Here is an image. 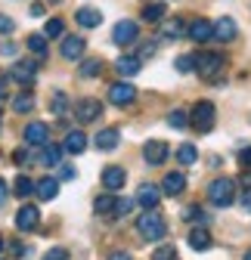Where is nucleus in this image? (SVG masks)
Masks as SVG:
<instances>
[{"label": "nucleus", "mask_w": 251, "mask_h": 260, "mask_svg": "<svg viewBox=\"0 0 251 260\" xmlns=\"http://www.w3.org/2000/svg\"><path fill=\"white\" fill-rule=\"evenodd\" d=\"M137 233L146 239V242H162L168 236V220L159 214V211H143L137 217Z\"/></svg>", "instance_id": "nucleus-1"}, {"label": "nucleus", "mask_w": 251, "mask_h": 260, "mask_svg": "<svg viewBox=\"0 0 251 260\" xmlns=\"http://www.w3.org/2000/svg\"><path fill=\"white\" fill-rule=\"evenodd\" d=\"M208 202H211L214 208H230V205L236 202V183L227 180V177L214 180V183L208 186Z\"/></svg>", "instance_id": "nucleus-2"}, {"label": "nucleus", "mask_w": 251, "mask_h": 260, "mask_svg": "<svg viewBox=\"0 0 251 260\" xmlns=\"http://www.w3.org/2000/svg\"><path fill=\"white\" fill-rule=\"evenodd\" d=\"M214 121H217L214 103H208V100H199V103L193 106V112H190V124L199 130V134H208V130L214 127Z\"/></svg>", "instance_id": "nucleus-3"}, {"label": "nucleus", "mask_w": 251, "mask_h": 260, "mask_svg": "<svg viewBox=\"0 0 251 260\" xmlns=\"http://www.w3.org/2000/svg\"><path fill=\"white\" fill-rule=\"evenodd\" d=\"M224 65H227V59H224L221 53H202V56H199V65H196V72H199L205 81H214L217 75L224 72Z\"/></svg>", "instance_id": "nucleus-4"}, {"label": "nucleus", "mask_w": 251, "mask_h": 260, "mask_svg": "<svg viewBox=\"0 0 251 260\" xmlns=\"http://www.w3.org/2000/svg\"><path fill=\"white\" fill-rule=\"evenodd\" d=\"M137 38H140V25L134 19H121L112 28V44H118V47H131Z\"/></svg>", "instance_id": "nucleus-5"}, {"label": "nucleus", "mask_w": 251, "mask_h": 260, "mask_svg": "<svg viewBox=\"0 0 251 260\" xmlns=\"http://www.w3.org/2000/svg\"><path fill=\"white\" fill-rule=\"evenodd\" d=\"M168 155H171V146H168L165 140H149V143L143 146V158H146V165H152V168L165 165Z\"/></svg>", "instance_id": "nucleus-6"}, {"label": "nucleus", "mask_w": 251, "mask_h": 260, "mask_svg": "<svg viewBox=\"0 0 251 260\" xmlns=\"http://www.w3.org/2000/svg\"><path fill=\"white\" fill-rule=\"evenodd\" d=\"M38 223H41V208H35V205H22V208L16 211V230H19V233L38 230Z\"/></svg>", "instance_id": "nucleus-7"}, {"label": "nucleus", "mask_w": 251, "mask_h": 260, "mask_svg": "<svg viewBox=\"0 0 251 260\" xmlns=\"http://www.w3.org/2000/svg\"><path fill=\"white\" fill-rule=\"evenodd\" d=\"M186 38L196 41V44L214 41V22H208V19H193L190 25H186Z\"/></svg>", "instance_id": "nucleus-8"}, {"label": "nucleus", "mask_w": 251, "mask_h": 260, "mask_svg": "<svg viewBox=\"0 0 251 260\" xmlns=\"http://www.w3.org/2000/svg\"><path fill=\"white\" fill-rule=\"evenodd\" d=\"M137 100V87H131L128 81H118L109 87V103L112 106H131Z\"/></svg>", "instance_id": "nucleus-9"}, {"label": "nucleus", "mask_w": 251, "mask_h": 260, "mask_svg": "<svg viewBox=\"0 0 251 260\" xmlns=\"http://www.w3.org/2000/svg\"><path fill=\"white\" fill-rule=\"evenodd\" d=\"M239 38V25H236V19H230V16H221L214 22V41H221V44H233Z\"/></svg>", "instance_id": "nucleus-10"}, {"label": "nucleus", "mask_w": 251, "mask_h": 260, "mask_svg": "<svg viewBox=\"0 0 251 260\" xmlns=\"http://www.w3.org/2000/svg\"><path fill=\"white\" fill-rule=\"evenodd\" d=\"M10 78L19 81V84H25V87H31V84H35V78H38V62H31V59H25V62H13Z\"/></svg>", "instance_id": "nucleus-11"}, {"label": "nucleus", "mask_w": 251, "mask_h": 260, "mask_svg": "<svg viewBox=\"0 0 251 260\" xmlns=\"http://www.w3.org/2000/svg\"><path fill=\"white\" fill-rule=\"evenodd\" d=\"M84 50H87V41H84L81 35H66V38H62V47H59L62 59H69V62L81 59V56H84Z\"/></svg>", "instance_id": "nucleus-12"}, {"label": "nucleus", "mask_w": 251, "mask_h": 260, "mask_svg": "<svg viewBox=\"0 0 251 260\" xmlns=\"http://www.w3.org/2000/svg\"><path fill=\"white\" fill-rule=\"evenodd\" d=\"M25 143L35 146V149L47 146V143H50V127H47L44 121H31V124L25 127Z\"/></svg>", "instance_id": "nucleus-13"}, {"label": "nucleus", "mask_w": 251, "mask_h": 260, "mask_svg": "<svg viewBox=\"0 0 251 260\" xmlns=\"http://www.w3.org/2000/svg\"><path fill=\"white\" fill-rule=\"evenodd\" d=\"M159 202H162V189H159V186L143 183V186L137 189V205H140L143 211H155V208H159Z\"/></svg>", "instance_id": "nucleus-14"}, {"label": "nucleus", "mask_w": 251, "mask_h": 260, "mask_svg": "<svg viewBox=\"0 0 251 260\" xmlns=\"http://www.w3.org/2000/svg\"><path fill=\"white\" fill-rule=\"evenodd\" d=\"M100 115H103V103H100V100H90V96H87V100H81V103L75 106V118H78L81 124L97 121Z\"/></svg>", "instance_id": "nucleus-15"}, {"label": "nucleus", "mask_w": 251, "mask_h": 260, "mask_svg": "<svg viewBox=\"0 0 251 260\" xmlns=\"http://www.w3.org/2000/svg\"><path fill=\"white\" fill-rule=\"evenodd\" d=\"M84 149H87V134H84V130H69V134H66V143H62V152L81 155Z\"/></svg>", "instance_id": "nucleus-16"}, {"label": "nucleus", "mask_w": 251, "mask_h": 260, "mask_svg": "<svg viewBox=\"0 0 251 260\" xmlns=\"http://www.w3.org/2000/svg\"><path fill=\"white\" fill-rule=\"evenodd\" d=\"M35 192H38L41 202H53L56 195H59V180L56 177H44V180L35 183Z\"/></svg>", "instance_id": "nucleus-17"}, {"label": "nucleus", "mask_w": 251, "mask_h": 260, "mask_svg": "<svg viewBox=\"0 0 251 260\" xmlns=\"http://www.w3.org/2000/svg\"><path fill=\"white\" fill-rule=\"evenodd\" d=\"M162 38H168V41H180V38H186V22L177 19V16L165 19V25H162Z\"/></svg>", "instance_id": "nucleus-18"}, {"label": "nucleus", "mask_w": 251, "mask_h": 260, "mask_svg": "<svg viewBox=\"0 0 251 260\" xmlns=\"http://www.w3.org/2000/svg\"><path fill=\"white\" fill-rule=\"evenodd\" d=\"M118 143H121V134H118L115 127H106V130H100V134H97V140H93V146H97V149H103V152H112Z\"/></svg>", "instance_id": "nucleus-19"}, {"label": "nucleus", "mask_w": 251, "mask_h": 260, "mask_svg": "<svg viewBox=\"0 0 251 260\" xmlns=\"http://www.w3.org/2000/svg\"><path fill=\"white\" fill-rule=\"evenodd\" d=\"M124 180H128V174H124V168H106L103 171V186L109 189V192H118L121 186H124Z\"/></svg>", "instance_id": "nucleus-20"}, {"label": "nucleus", "mask_w": 251, "mask_h": 260, "mask_svg": "<svg viewBox=\"0 0 251 260\" xmlns=\"http://www.w3.org/2000/svg\"><path fill=\"white\" fill-rule=\"evenodd\" d=\"M75 22H78L81 28H97V25L103 22V13L93 10V7H81V10L75 13Z\"/></svg>", "instance_id": "nucleus-21"}, {"label": "nucleus", "mask_w": 251, "mask_h": 260, "mask_svg": "<svg viewBox=\"0 0 251 260\" xmlns=\"http://www.w3.org/2000/svg\"><path fill=\"white\" fill-rule=\"evenodd\" d=\"M38 161H41V165H47V168H56V165H62V146H53V143L41 146V155H38Z\"/></svg>", "instance_id": "nucleus-22"}, {"label": "nucleus", "mask_w": 251, "mask_h": 260, "mask_svg": "<svg viewBox=\"0 0 251 260\" xmlns=\"http://www.w3.org/2000/svg\"><path fill=\"white\" fill-rule=\"evenodd\" d=\"M186 239H190V248H193V251H208V248H211V236H208L205 226L190 230V236H186Z\"/></svg>", "instance_id": "nucleus-23"}, {"label": "nucleus", "mask_w": 251, "mask_h": 260, "mask_svg": "<svg viewBox=\"0 0 251 260\" xmlns=\"http://www.w3.org/2000/svg\"><path fill=\"white\" fill-rule=\"evenodd\" d=\"M183 186H186V177H183L180 171H174V174H165L162 192H165V195H180V192H183Z\"/></svg>", "instance_id": "nucleus-24"}, {"label": "nucleus", "mask_w": 251, "mask_h": 260, "mask_svg": "<svg viewBox=\"0 0 251 260\" xmlns=\"http://www.w3.org/2000/svg\"><path fill=\"white\" fill-rule=\"evenodd\" d=\"M140 65H143V62H140L137 56H121V59L115 62V69H118L124 78H134V75L140 72Z\"/></svg>", "instance_id": "nucleus-25"}, {"label": "nucleus", "mask_w": 251, "mask_h": 260, "mask_svg": "<svg viewBox=\"0 0 251 260\" xmlns=\"http://www.w3.org/2000/svg\"><path fill=\"white\" fill-rule=\"evenodd\" d=\"M165 13H168L165 0H159V4H146V7H143V22H162Z\"/></svg>", "instance_id": "nucleus-26"}, {"label": "nucleus", "mask_w": 251, "mask_h": 260, "mask_svg": "<svg viewBox=\"0 0 251 260\" xmlns=\"http://www.w3.org/2000/svg\"><path fill=\"white\" fill-rule=\"evenodd\" d=\"M177 161H180L183 168H190V165H196V161H199V149H196L193 143H183V146L177 149Z\"/></svg>", "instance_id": "nucleus-27"}, {"label": "nucleus", "mask_w": 251, "mask_h": 260, "mask_svg": "<svg viewBox=\"0 0 251 260\" xmlns=\"http://www.w3.org/2000/svg\"><path fill=\"white\" fill-rule=\"evenodd\" d=\"M31 109H35V93H31V90H25V93L13 96V112L25 115V112H31Z\"/></svg>", "instance_id": "nucleus-28"}, {"label": "nucleus", "mask_w": 251, "mask_h": 260, "mask_svg": "<svg viewBox=\"0 0 251 260\" xmlns=\"http://www.w3.org/2000/svg\"><path fill=\"white\" fill-rule=\"evenodd\" d=\"M183 220H186V223H199V226H205L211 217L205 214V208H202V205H190V208L183 211Z\"/></svg>", "instance_id": "nucleus-29"}, {"label": "nucleus", "mask_w": 251, "mask_h": 260, "mask_svg": "<svg viewBox=\"0 0 251 260\" xmlns=\"http://www.w3.org/2000/svg\"><path fill=\"white\" fill-rule=\"evenodd\" d=\"M196 65H199V56H190V53H183V56H177L174 69H177L180 75H186V72H196Z\"/></svg>", "instance_id": "nucleus-30"}, {"label": "nucleus", "mask_w": 251, "mask_h": 260, "mask_svg": "<svg viewBox=\"0 0 251 260\" xmlns=\"http://www.w3.org/2000/svg\"><path fill=\"white\" fill-rule=\"evenodd\" d=\"M50 112H53V115H59V118L69 112V96L62 93V90H59V93H53V100H50Z\"/></svg>", "instance_id": "nucleus-31"}, {"label": "nucleus", "mask_w": 251, "mask_h": 260, "mask_svg": "<svg viewBox=\"0 0 251 260\" xmlns=\"http://www.w3.org/2000/svg\"><path fill=\"white\" fill-rule=\"evenodd\" d=\"M44 38H66V22H62V19H50L44 25Z\"/></svg>", "instance_id": "nucleus-32"}, {"label": "nucleus", "mask_w": 251, "mask_h": 260, "mask_svg": "<svg viewBox=\"0 0 251 260\" xmlns=\"http://www.w3.org/2000/svg\"><path fill=\"white\" fill-rule=\"evenodd\" d=\"M168 124H171L174 130H183L186 124H190V112H186V109H174V112L168 115Z\"/></svg>", "instance_id": "nucleus-33"}, {"label": "nucleus", "mask_w": 251, "mask_h": 260, "mask_svg": "<svg viewBox=\"0 0 251 260\" xmlns=\"http://www.w3.org/2000/svg\"><path fill=\"white\" fill-rule=\"evenodd\" d=\"M28 50L44 59V56H47V38H44V35H31V38H28Z\"/></svg>", "instance_id": "nucleus-34"}, {"label": "nucleus", "mask_w": 251, "mask_h": 260, "mask_svg": "<svg viewBox=\"0 0 251 260\" xmlns=\"http://www.w3.org/2000/svg\"><path fill=\"white\" fill-rule=\"evenodd\" d=\"M103 72V62L100 59H87V62H81V78H97Z\"/></svg>", "instance_id": "nucleus-35"}, {"label": "nucleus", "mask_w": 251, "mask_h": 260, "mask_svg": "<svg viewBox=\"0 0 251 260\" xmlns=\"http://www.w3.org/2000/svg\"><path fill=\"white\" fill-rule=\"evenodd\" d=\"M93 208H97V214H112L115 211V195H100V199L93 202Z\"/></svg>", "instance_id": "nucleus-36"}, {"label": "nucleus", "mask_w": 251, "mask_h": 260, "mask_svg": "<svg viewBox=\"0 0 251 260\" xmlns=\"http://www.w3.org/2000/svg\"><path fill=\"white\" fill-rule=\"evenodd\" d=\"M31 192H35V183H31L28 177H16V195L19 199H28Z\"/></svg>", "instance_id": "nucleus-37"}, {"label": "nucleus", "mask_w": 251, "mask_h": 260, "mask_svg": "<svg viewBox=\"0 0 251 260\" xmlns=\"http://www.w3.org/2000/svg\"><path fill=\"white\" fill-rule=\"evenodd\" d=\"M131 208H134V202H131V199H115V211H112V217H128V214H131Z\"/></svg>", "instance_id": "nucleus-38"}, {"label": "nucleus", "mask_w": 251, "mask_h": 260, "mask_svg": "<svg viewBox=\"0 0 251 260\" xmlns=\"http://www.w3.org/2000/svg\"><path fill=\"white\" fill-rule=\"evenodd\" d=\"M152 260H177V251H174V245H165V248H159L152 254Z\"/></svg>", "instance_id": "nucleus-39"}, {"label": "nucleus", "mask_w": 251, "mask_h": 260, "mask_svg": "<svg viewBox=\"0 0 251 260\" xmlns=\"http://www.w3.org/2000/svg\"><path fill=\"white\" fill-rule=\"evenodd\" d=\"M44 260H69V251H66V248H50V251L44 254Z\"/></svg>", "instance_id": "nucleus-40"}, {"label": "nucleus", "mask_w": 251, "mask_h": 260, "mask_svg": "<svg viewBox=\"0 0 251 260\" xmlns=\"http://www.w3.org/2000/svg\"><path fill=\"white\" fill-rule=\"evenodd\" d=\"M16 31V22L10 16H0V35H13Z\"/></svg>", "instance_id": "nucleus-41"}, {"label": "nucleus", "mask_w": 251, "mask_h": 260, "mask_svg": "<svg viewBox=\"0 0 251 260\" xmlns=\"http://www.w3.org/2000/svg\"><path fill=\"white\" fill-rule=\"evenodd\" d=\"M152 53H155V44H152V41H149V44H143V47H140V50H137V59H140V62H143V59H149V56H152Z\"/></svg>", "instance_id": "nucleus-42"}, {"label": "nucleus", "mask_w": 251, "mask_h": 260, "mask_svg": "<svg viewBox=\"0 0 251 260\" xmlns=\"http://www.w3.org/2000/svg\"><path fill=\"white\" fill-rule=\"evenodd\" d=\"M10 75H0V100H7V96H10Z\"/></svg>", "instance_id": "nucleus-43"}, {"label": "nucleus", "mask_w": 251, "mask_h": 260, "mask_svg": "<svg viewBox=\"0 0 251 260\" xmlns=\"http://www.w3.org/2000/svg\"><path fill=\"white\" fill-rule=\"evenodd\" d=\"M13 165H28V152L25 149H16L13 152Z\"/></svg>", "instance_id": "nucleus-44"}, {"label": "nucleus", "mask_w": 251, "mask_h": 260, "mask_svg": "<svg viewBox=\"0 0 251 260\" xmlns=\"http://www.w3.org/2000/svg\"><path fill=\"white\" fill-rule=\"evenodd\" d=\"M239 165H242V168H251V146L239 152Z\"/></svg>", "instance_id": "nucleus-45"}, {"label": "nucleus", "mask_w": 251, "mask_h": 260, "mask_svg": "<svg viewBox=\"0 0 251 260\" xmlns=\"http://www.w3.org/2000/svg\"><path fill=\"white\" fill-rule=\"evenodd\" d=\"M72 177H75V168H69V165L59 168V180H72Z\"/></svg>", "instance_id": "nucleus-46"}, {"label": "nucleus", "mask_w": 251, "mask_h": 260, "mask_svg": "<svg viewBox=\"0 0 251 260\" xmlns=\"http://www.w3.org/2000/svg\"><path fill=\"white\" fill-rule=\"evenodd\" d=\"M239 205H242V208H245V211L251 214V189H248V192L242 195V199H239Z\"/></svg>", "instance_id": "nucleus-47"}, {"label": "nucleus", "mask_w": 251, "mask_h": 260, "mask_svg": "<svg viewBox=\"0 0 251 260\" xmlns=\"http://www.w3.org/2000/svg\"><path fill=\"white\" fill-rule=\"evenodd\" d=\"M109 260H131V254L128 251H115V254H109Z\"/></svg>", "instance_id": "nucleus-48"}, {"label": "nucleus", "mask_w": 251, "mask_h": 260, "mask_svg": "<svg viewBox=\"0 0 251 260\" xmlns=\"http://www.w3.org/2000/svg\"><path fill=\"white\" fill-rule=\"evenodd\" d=\"M7 195H10V189H7V183H4V180H0V205L7 202Z\"/></svg>", "instance_id": "nucleus-49"}, {"label": "nucleus", "mask_w": 251, "mask_h": 260, "mask_svg": "<svg viewBox=\"0 0 251 260\" xmlns=\"http://www.w3.org/2000/svg\"><path fill=\"white\" fill-rule=\"evenodd\" d=\"M0 53H4V56H16V47L13 44H4V47H0Z\"/></svg>", "instance_id": "nucleus-50"}, {"label": "nucleus", "mask_w": 251, "mask_h": 260, "mask_svg": "<svg viewBox=\"0 0 251 260\" xmlns=\"http://www.w3.org/2000/svg\"><path fill=\"white\" fill-rule=\"evenodd\" d=\"M242 186H245V189H251V174H245V177H242Z\"/></svg>", "instance_id": "nucleus-51"}, {"label": "nucleus", "mask_w": 251, "mask_h": 260, "mask_svg": "<svg viewBox=\"0 0 251 260\" xmlns=\"http://www.w3.org/2000/svg\"><path fill=\"white\" fill-rule=\"evenodd\" d=\"M245 260H251V248H248V251H245Z\"/></svg>", "instance_id": "nucleus-52"}, {"label": "nucleus", "mask_w": 251, "mask_h": 260, "mask_svg": "<svg viewBox=\"0 0 251 260\" xmlns=\"http://www.w3.org/2000/svg\"><path fill=\"white\" fill-rule=\"evenodd\" d=\"M4 245H7V242H4V239H0V251H4Z\"/></svg>", "instance_id": "nucleus-53"}, {"label": "nucleus", "mask_w": 251, "mask_h": 260, "mask_svg": "<svg viewBox=\"0 0 251 260\" xmlns=\"http://www.w3.org/2000/svg\"><path fill=\"white\" fill-rule=\"evenodd\" d=\"M50 4H62V0H50Z\"/></svg>", "instance_id": "nucleus-54"}, {"label": "nucleus", "mask_w": 251, "mask_h": 260, "mask_svg": "<svg viewBox=\"0 0 251 260\" xmlns=\"http://www.w3.org/2000/svg\"><path fill=\"white\" fill-rule=\"evenodd\" d=\"M0 118H4V115H0Z\"/></svg>", "instance_id": "nucleus-55"}]
</instances>
